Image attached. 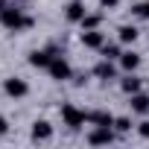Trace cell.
Returning a JSON list of instances; mask_svg holds the SVG:
<instances>
[{
	"instance_id": "cell-10",
	"label": "cell",
	"mask_w": 149,
	"mask_h": 149,
	"mask_svg": "<svg viewBox=\"0 0 149 149\" xmlns=\"http://www.w3.org/2000/svg\"><path fill=\"white\" fill-rule=\"evenodd\" d=\"M64 15H67V21L79 24V21L88 15V9H85V0H70V3H67V9H64Z\"/></svg>"
},
{
	"instance_id": "cell-9",
	"label": "cell",
	"mask_w": 149,
	"mask_h": 149,
	"mask_svg": "<svg viewBox=\"0 0 149 149\" xmlns=\"http://www.w3.org/2000/svg\"><path fill=\"white\" fill-rule=\"evenodd\" d=\"M50 137H53L50 120H35V123H32V140H35V143H44V140H50Z\"/></svg>"
},
{
	"instance_id": "cell-3",
	"label": "cell",
	"mask_w": 149,
	"mask_h": 149,
	"mask_svg": "<svg viewBox=\"0 0 149 149\" xmlns=\"http://www.w3.org/2000/svg\"><path fill=\"white\" fill-rule=\"evenodd\" d=\"M47 73H50L56 82H67V79H73V67H70V64H67V58H61V56H53V61H50Z\"/></svg>"
},
{
	"instance_id": "cell-6",
	"label": "cell",
	"mask_w": 149,
	"mask_h": 149,
	"mask_svg": "<svg viewBox=\"0 0 149 149\" xmlns=\"http://www.w3.org/2000/svg\"><path fill=\"white\" fill-rule=\"evenodd\" d=\"M82 44H85L88 50H102L105 32H102V29H82Z\"/></svg>"
},
{
	"instance_id": "cell-8",
	"label": "cell",
	"mask_w": 149,
	"mask_h": 149,
	"mask_svg": "<svg viewBox=\"0 0 149 149\" xmlns=\"http://www.w3.org/2000/svg\"><path fill=\"white\" fill-rule=\"evenodd\" d=\"M117 64H120V70H126V73H134V70L140 67V56H137L134 50H123V56L117 58Z\"/></svg>"
},
{
	"instance_id": "cell-2",
	"label": "cell",
	"mask_w": 149,
	"mask_h": 149,
	"mask_svg": "<svg viewBox=\"0 0 149 149\" xmlns=\"http://www.w3.org/2000/svg\"><path fill=\"white\" fill-rule=\"evenodd\" d=\"M61 123H64L67 129H82V126L88 123V111L76 108L73 102H64V105H61Z\"/></svg>"
},
{
	"instance_id": "cell-19",
	"label": "cell",
	"mask_w": 149,
	"mask_h": 149,
	"mask_svg": "<svg viewBox=\"0 0 149 149\" xmlns=\"http://www.w3.org/2000/svg\"><path fill=\"white\" fill-rule=\"evenodd\" d=\"M137 132H140V137H146V140H149V120H143V123L137 126Z\"/></svg>"
},
{
	"instance_id": "cell-23",
	"label": "cell",
	"mask_w": 149,
	"mask_h": 149,
	"mask_svg": "<svg viewBox=\"0 0 149 149\" xmlns=\"http://www.w3.org/2000/svg\"><path fill=\"white\" fill-rule=\"evenodd\" d=\"M146 6H149V0H146Z\"/></svg>"
},
{
	"instance_id": "cell-21",
	"label": "cell",
	"mask_w": 149,
	"mask_h": 149,
	"mask_svg": "<svg viewBox=\"0 0 149 149\" xmlns=\"http://www.w3.org/2000/svg\"><path fill=\"white\" fill-rule=\"evenodd\" d=\"M6 132H9V120L0 114V134H6Z\"/></svg>"
},
{
	"instance_id": "cell-16",
	"label": "cell",
	"mask_w": 149,
	"mask_h": 149,
	"mask_svg": "<svg viewBox=\"0 0 149 149\" xmlns=\"http://www.w3.org/2000/svg\"><path fill=\"white\" fill-rule=\"evenodd\" d=\"M120 47H123V44H120V41H117V44H108V41H105V44H102V50H100V53H102V58H111V61H117V58H120V56H123V50H120Z\"/></svg>"
},
{
	"instance_id": "cell-5",
	"label": "cell",
	"mask_w": 149,
	"mask_h": 149,
	"mask_svg": "<svg viewBox=\"0 0 149 149\" xmlns=\"http://www.w3.org/2000/svg\"><path fill=\"white\" fill-rule=\"evenodd\" d=\"M91 73H94L97 79H102V82H111V79H120V76H117V64H114L111 58H102V61H100V64H97V67H94Z\"/></svg>"
},
{
	"instance_id": "cell-18",
	"label": "cell",
	"mask_w": 149,
	"mask_h": 149,
	"mask_svg": "<svg viewBox=\"0 0 149 149\" xmlns=\"http://www.w3.org/2000/svg\"><path fill=\"white\" fill-rule=\"evenodd\" d=\"M114 132H120V134L132 132V117H114Z\"/></svg>"
},
{
	"instance_id": "cell-22",
	"label": "cell",
	"mask_w": 149,
	"mask_h": 149,
	"mask_svg": "<svg viewBox=\"0 0 149 149\" xmlns=\"http://www.w3.org/2000/svg\"><path fill=\"white\" fill-rule=\"evenodd\" d=\"M6 6H9V0H0V12H3V9H6Z\"/></svg>"
},
{
	"instance_id": "cell-12",
	"label": "cell",
	"mask_w": 149,
	"mask_h": 149,
	"mask_svg": "<svg viewBox=\"0 0 149 149\" xmlns=\"http://www.w3.org/2000/svg\"><path fill=\"white\" fill-rule=\"evenodd\" d=\"M137 35H140V32H137L134 24H123V26L117 29V41H120V44H134Z\"/></svg>"
},
{
	"instance_id": "cell-11",
	"label": "cell",
	"mask_w": 149,
	"mask_h": 149,
	"mask_svg": "<svg viewBox=\"0 0 149 149\" xmlns=\"http://www.w3.org/2000/svg\"><path fill=\"white\" fill-rule=\"evenodd\" d=\"M120 88H123V94H129V97H132V94H137V91L143 88V79H140V76H134V73H126V76L120 79Z\"/></svg>"
},
{
	"instance_id": "cell-7",
	"label": "cell",
	"mask_w": 149,
	"mask_h": 149,
	"mask_svg": "<svg viewBox=\"0 0 149 149\" xmlns=\"http://www.w3.org/2000/svg\"><path fill=\"white\" fill-rule=\"evenodd\" d=\"M111 140H114V129H108V126H94V132L88 134V143H94V146H102Z\"/></svg>"
},
{
	"instance_id": "cell-14",
	"label": "cell",
	"mask_w": 149,
	"mask_h": 149,
	"mask_svg": "<svg viewBox=\"0 0 149 149\" xmlns=\"http://www.w3.org/2000/svg\"><path fill=\"white\" fill-rule=\"evenodd\" d=\"M132 111L134 114H149V94H143V91H137V94H132Z\"/></svg>"
},
{
	"instance_id": "cell-15",
	"label": "cell",
	"mask_w": 149,
	"mask_h": 149,
	"mask_svg": "<svg viewBox=\"0 0 149 149\" xmlns=\"http://www.w3.org/2000/svg\"><path fill=\"white\" fill-rule=\"evenodd\" d=\"M88 123H94V126H108V129H114V114H111V111H94V114H88Z\"/></svg>"
},
{
	"instance_id": "cell-4",
	"label": "cell",
	"mask_w": 149,
	"mask_h": 149,
	"mask_svg": "<svg viewBox=\"0 0 149 149\" xmlns=\"http://www.w3.org/2000/svg\"><path fill=\"white\" fill-rule=\"evenodd\" d=\"M3 91H6V97H12V100H24V97L29 94V85H26L21 76H9V79H3Z\"/></svg>"
},
{
	"instance_id": "cell-1",
	"label": "cell",
	"mask_w": 149,
	"mask_h": 149,
	"mask_svg": "<svg viewBox=\"0 0 149 149\" xmlns=\"http://www.w3.org/2000/svg\"><path fill=\"white\" fill-rule=\"evenodd\" d=\"M0 24H3L9 32H24V29H32V18L29 15H24V9H18V6H6L3 12H0Z\"/></svg>"
},
{
	"instance_id": "cell-13",
	"label": "cell",
	"mask_w": 149,
	"mask_h": 149,
	"mask_svg": "<svg viewBox=\"0 0 149 149\" xmlns=\"http://www.w3.org/2000/svg\"><path fill=\"white\" fill-rule=\"evenodd\" d=\"M50 61H53V53H50V50H32V53H29V64H32V67H44V70H47Z\"/></svg>"
},
{
	"instance_id": "cell-20",
	"label": "cell",
	"mask_w": 149,
	"mask_h": 149,
	"mask_svg": "<svg viewBox=\"0 0 149 149\" xmlns=\"http://www.w3.org/2000/svg\"><path fill=\"white\" fill-rule=\"evenodd\" d=\"M117 3H120V0H100V6H102V9H114Z\"/></svg>"
},
{
	"instance_id": "cell-17",
	"label": "cell",
	"mask_w": 149,
	"mask_h": 149,
	"mask_svg": "<svg viewBox=\"0 0 149 149\" xmlns=\"http://www.w3.org/2000/svg\"><path fill=\"white\" fill-rule=\"evenodd\" d=\"M79 24H82V29H100V24H102V15H100V12H88V15H85Z\"/></svg>"
}]
</instances>
